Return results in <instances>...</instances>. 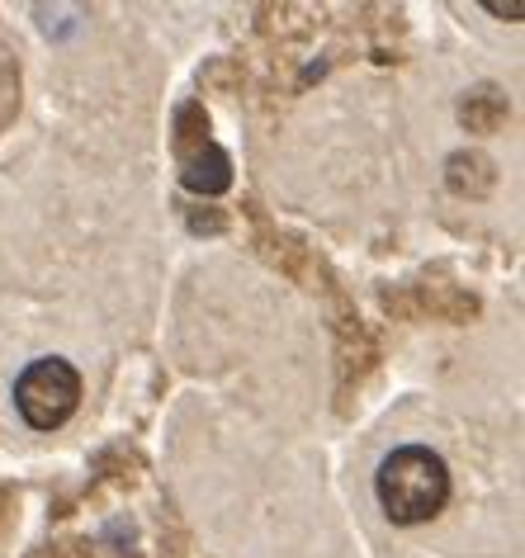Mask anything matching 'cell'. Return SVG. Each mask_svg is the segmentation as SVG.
Listing matches in <instances>:
<instances>
[{"label": "cell", "instance_id": "6da1fadb", "mask_svg": "<svg viewBox=\"0 0 525 558\" xmlns=\"http://www.w3.org/2000/svg\"><path fill=\"white\" fill-rule=\"evenodd\" d=\"M379 507L398 525H422L445 511L450 501V469L445 459L426 445H403L379 464Z\"/></svg>", "mask_w": 525, "mask_h": 558}, {"label": "cell", "instance_id": "7a4b0ae2", "mask_svg": "<svg viewBox=\"0 0 525 558\" xmlns=\"http://www.w3.org/2000/svg\"><path fill=\"white\" fill-rule=\"evenodd\" d=\"M15 408L34 430H58L81 408V374L62 355L34 360L15 379Z\"/></svg>", "mask_w": 525, "mask_h": 558}]
</instances>
